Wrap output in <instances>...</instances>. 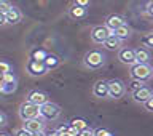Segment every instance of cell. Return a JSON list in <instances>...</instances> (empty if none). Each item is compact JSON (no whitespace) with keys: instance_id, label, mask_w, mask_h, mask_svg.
Returning <instances> with one entry per match:
<instances>
[{"instance_id":"1","label":"cell","mask_w":153,"mask_h":136,"mask_svg":"<svg viewBox=\"0 0 153 136\" xmlns=\"http://www.w3.org/2000/svg\"><path fill=\"white\" fill-rule=\"evenodd\" d=\"M105 62V56L102 55V51L99 50H91L85 55L83 58V64L91 71H96V69H100Z\"/></svg>"},{"instance_id":"2","label":"cell","mask_w":153,"mask_h":136,"mask_svg":"<svg viewBox=\"0 0 153 136\" xmlns=\"http://www.w3.org/2000/svg\"><path fill=\"white\" fill-rule=\"evenodd\" d=\"M131 79H137L142 82H147L152 79V67L148 62H134L131 64Z\"/></svg>"},{"instance_id":"3","label":"cell","mask_w":153,"mask_h":136,"mask_svg":"<svg viewBox=\"0 0 153 136\" xmlns=\"http://www.w3.org/2000/svg\"><path fill=\"white\" fill-rule=\"evenodd\" d=\"M38 112H40V117L45 119V120H57L61 117V107L54 103H43L42 106H38Z\"/></svg>"},{"instance_id":"4","label":"cell","mask_w":153,"mask_h":136,"mask_svg":"<svg viewBox=\"0 0 153 136\" xmlns=\"http://www.w3.org/2000/svg\"><path fill=\"white\" fill-rule=\"evenodd\" d=\"M107 86H108V98L120 99L124 96V93H126V86H124V83L121 80L112 79V80L107 82Z\"/></svg>"},{"instance_id":"5","label":"cell","mask_w":153,"mask_h":136,"mask_svg":"<svg viewBox=\"0 0 153 136\" xmlns=\"http://www.w3.org/2000/svg\"><path fill=\"white\" fill-rule=\"evenodd\" d=\"M26 71H27V74L32 75V77H42L48 72V69L45 67V64H43V61H35V59H30V58H29V61L26 62Z\"/></svg>"},{"instance_id":"6","label":"cell","mask_w":153,"mask_h":136,"mask_svg":"<svg viewBox=\"0 0 153 136\" xmlns=\"http://www.w3.org/2000/svg\"><path fill=\"white\" fill-rule=\"evenodd\" d=\"M18 112H19V117H21L22 120H29V119H33V117H38V115H40V112H38V106L29 103V101H26V103H22L21 106H19Z\"/></svg>"},{"instance_id":"7","label":"cell","mask_w":153,"mask_h":136,"mask_svg":"<svg viewBox=\"0 0 153 136\" xmlns=\"http://www.w3.org/2000/svg\"><path fill=\"white\" fill-rule=\"evenodd\" d=\"M110 34H112V31L107 29L105 26H94L91 29V40L94 43H102Z\"/></svg>"},{"instance_id":"8","label":"cell","mask_w":153,"mask_h":136,"mask_svg":"<svg viewBox=\"0 0 153 136\" xmlns=\"http://www.w3.org/2000/svg\"><path fill=\"white\" fill-rule=\"evenodd\" d=\"M24 125L22 127L27 130V131L30 133H35V131H42L43 127H45V123H43V119L38 115V117H33V119H29V120H22Z\"/></svg>"},{"instance_id":"9","label":"cell","mask_w":153,"mask_h":136,"mask_svg":"<svg viewBox=\"0 0 153 136\" xmlns=\"http://www.w3.org/2000/svg\"><path fill=\"white\" fill-rule=\"evenodd\" d=\"M27 101L32 104L42 106L43 103L48 101V95L45 91H40V90H32V91H29V95H27Z\"/></svg>"},{"instance_id":"10","label":"cell","mask_w":153,"mask_h":136,"mask_svg":"<svg viewBox=\"0 0 153 136\" xmlns=\"http://www.w3.org/2000/svg\"><path fill=\"white\" fill-rule=\"evenodd\" d=\"M150 96H153V95H152V90H150V88H147V86H142V88H139V90H134V91H132L131 98L136 101V103L143 104L148 98H150Z\"/></svg>"},{"instance_id":"11","label":"cell","mask_w":153,"mask_h":136,"mask_svg":"<svg viewBox=\"0 0 153 136\" xmlns=\"http://www.w3.org/2000/svg\"><path fill=\"white\" fill-rule=\"evenodd\" d=\"M21 19H22V13L16 7H13V5L5 13V23L7 24H18V23H21Z\"/></svg>"},{"instance_id":"12","label":"cell","mask_w":153,"mask_h":136,"mask_svg":"<svg viewBox=\"0 0 153 136\" xmlns=\"http://www.w3.org/2000/svg\"><path fill=\"white\" fill-rule=\"evenodd\" d=\"M93 95L96 96V98H100V99L108 98V86H107V82H105V80L96 82L94 86H93Z\"/></svg>"},{"instance_id":"13","label":"cell","mask_w":153,"mask_h":136,"mask_svg":"<svg viewBox=\"0 0 153 136\" xmlns=\"http://www.w3.org/2000/svg\"><path fill=\"white\" fill-rule=\"evenodd\" d=\"M118 59H120V62L128 64V66L134 64V62H136V58H134V50H131V48H120Z\"/></svg>"},{"instance_id":"14","label":"cell","mask_w":153,"mask_h":136,"mask_svg":"<svg viewBox=\"0 0 153 136\" xmlns=\"http://www.w3.org/2000/svg\"><path fill=\"white\" fill-rule=\"evenodd\" d=\"M123 24H126V23H124V19L120 16V14H112V16H108L107 19H105L104 26L107 27V29H110V31H115L117 27L123 26Z\"/></svg>"},{"instance_id":"15","label":"cell","mask_w":153,"mask_h":136,"mask_svg":"<svg viewBox=\"0 0 153 136\" xmlns=\"http://www.w3.org/2000/svg\"><path fill=\"white\" fill-rule=\"evenodd\" d=\"M121 42H123V40H120L118 37H115L113 34H110V35L102 42V45L107 48V50H120V47H121Z\"/></svg>"},{"instance_id":"16","label":"cell","mask_w":153,"mask_h":136,"mask_svg":"<svg viewBox=\"0 0 153 136\" xmlns=\"http://www.w3.org/2000/svg\"><path fill=\"white\" fill-rule=\"evenodd\" d=\"M69 16L74 18V19L85 18V16H86V7H80V5L74 3V5L69 8Z\"/></svg>"},{"instance_id":"17","label":"cell","mask_w":153,"mask_h":136,"mask_svg":"<svg viewBox=\"0 0 153 136\" xmlns=\"http://www.w3.org/2000/svg\"><path fill=\"white\" fill-rule=\"evenodd\" d=\"M18 88V82H0V93L2 95H13Z\"/></svg>"},{"instance_id":"18","label":"cell","mask_w":153,"mask_h":136,"mask_svg":"<svg viewBox=\"0 0 153 136\" xmlns=\"http://www.w3.org/2000/svg\"><path fill=\"white\" fill-rule=\"evenodd\" d=\"M112 34L115 37H118L120 40H126V38L131 35V29H129L128 24H123V26H120V27L115 29V31H112Z\"/></svg>"},{"instance_id":"19","label":"cell","mask_w":153,"mask_h":136,"mask_svg":"<svg viewBox=\"0 0 153 136\" xmlns=\"http://www.w3.org/2000/svg\"><path fill=\"white\" fill-rule=\"evenodd\" d=\"M59 62H61L59 58L54 56V55H48V53H46L45 59H43V64H45V67H46L48 71H51V69H54V67H57V66H59Z\"/></svg>"},{"instance_id":"20","label":"cell","mask_w":153,"mask_h":136,"mask_svg":"<svg viewBox=\"0 0 153 136\" xmlns=\"http://www.w3.org/2000/svg\"><path fill=\"white\" fill-rule=\"evenodd\" d=\"M134 58H136V62H148L150 59V53L148 50H142V48H139V50H134Z\"/></svg>"},{"instance_id":"21","label":"cell","mask_w":153,"mask_h":136,"mask_svg":"<svg viewBox=\"0 0 153 136\" xmlns=\"http://www.w3.org/2000/svg\"><path fill=\"white\" fill-rule=\"evenodd\" d=\"M70 125L76 130V131H81V130H85V128H88V127H89L88 122H86L85 119H74V120L70 122Z\"/></svg>"},{"instance_id":"22","label":"cell","mask_w":153,"mask_h":136,"mask_svg":"<svg viewBox=\"0 0 153 136\" xmlns=\"http://www.w3.org/2000/svg\"><path fill=\"white\" fill-rule=\"evenodd\" d=\"M46 56V51L45 50H32L30 51V59H35V61H43Z\"/></svg>"},{"instance_id":"23","label":"cell","mask_w":153,"mask_h":136,"mask_svg":"<svg viewBox=\"0 0 153 136\" xmlns=\"http://www.w3.org/2000/svg\"><path fill=\"white\" fill-rule=\"evenodd\" d=\"M140 42L143 43V47L152 48L153 47V34H145V35L140 38Z\"/></svg>"},{"instance_id":"24","label":"cell","mask_w":153,"mask_h":136,"mask_svg":"<svg viewBox=\"0 0 153 136\" xmlns=\"http://www.w3.org/2000/svg\"><path fill=\"white\" fill-rule=\"evenodd\" d=\"M129 86H131V90H139V88H142L143 86V82L142 80H137V79H132L131 80V83H129Z\"/></svg>"},{"instance_id":"25","label":"cell","mask_w":153,"mask_h":136,"mask_svg":"<svg viewBox=\"0 0 153 136\" xmlns=\"http://www.w3.org/2000/svg\"><path fill=\"white\" fill-rule=\"evenodd\" d=\"M14 136H32V133L27 131V130L24 128V127H21V128L14 130Z\"/></svg>"},{"instance_id":"26","label":"cell","mask_w":153,"mask_h":136,"mask_svg":"<svg viewBox=\"0 0 153 136\" xmlns=\"http://www.w3.org/2000/svg\"><path fill=\"white\" fill-rule=\"evenodd\" d=\"M10 7H11V5H10L8 0H0V13H7Z\"/></svg>"},{"instance_id":"27","label":"cell","mask_w":153,"mask_h":136,"mask_svg":"<svg viewBox=\"0 0 153 136\" xmlns=\"http://www.w3.org/2000/svg\"><path fill=\"white\" fill-rule=\"evenodd\" d=\"M0 72H2V74H7V72H11V66H10L8 62H3V61H0Z\"/></svg>"},{"instance_id":"28","label":"cell","mask_w":153,"mask_h":136,"mask_svg":"<svg viewBox=\"0 0 153 136\" xmlns=\"http://www.w3.org/2000/svg\"><path fill=\"white\" fill-rule=\"evenodd\" d=\"M94 136H113V134L110 133L108 130H105V128H99V130L94 131Z\"/></svg>"},{"instance_id":"29","label":"cell","mask_w":153,"mask_h":136,"mask_svg":"<svg viewBox=\"0 0 153 136\" xmlns=\"http://www.w3.org/2000/svg\"><path fill=\"white\" fill-rule=\"evenodd\" d=\"M143 106H145V110H148V112H152L153 110V96H150L145 103H143Z\"/></svg>"},{"instance_id":"30","label":"cell","mask_w":153,"mask_h":136,"mask_svg":"<svg viewBox=\"0 0 153 136\" xmlns=\"http://www.w3.org/2000/svg\"><path fill=\"white\" fill-rule=\"evenodd\" d=\"M78 136H94V131L88 127V128H85V130H81V131H78Z\"/></svg>"},{"instance_id":"31","label":"cell","mask_w":153,"mask_h":136,"mask_svg":"<svg viewBox=\"0 0 153 136\" xmlns=\"http://www.w3.org/2000/svg\"><path fill=\"white\" fill-rule=\"evenodd\" d=\"M145 13L148 14V16H152V0H148V3H147V8H145Z\"/></svg>"},{"instance_id":"32","label":"cell","mask_w":153,"mask_h":136,"mask_svg":"<svg viewBox=\"0 0 153 136\" xmlns=\"http://www.w3.org/2000/svg\"><path fill=\"white\" fill-rule=\"evenodd\" d=\"M75 3H76V5H80V7H86V5L89 3V0H76Z\"/></svg>"},{"instance_id":"33","label":"cell","mask_w":153,"mask_h":136,"mask_svg":"<svg viewBox=\"0 0 153 136\" xmlns=\"http://www.w3.org/2000/svg\"><path fill=\"white\" fill-rule=\"evenodd\" d=\"M45 136H59V133L56 131V130H50V131H46Z\"/></svg>"},{"instance_id":"34","label":"cell","mask_w":153,"mask_h":136,"mask_svg":"<svg viewBox=\"0 0 153 136\" xmlns=\"http://www.w3.org/2000/svg\"><path fill=\"white\" fill-rule=\"evenodd\" d=\"M5 13H0V26H5Z\"/></svg>"},{"instance_id":"35","label":"cell","mask_w":153,"mask_h":136,"mask_svg":"<svg viewBox=\"0 0 153 136\" xmlns=\"http://www.w3.org/2000/svg\"><path fill=\"white\" fill-rule=\"evenodd\" d=\"M5 123H7V119H5L3 114H0V127H2V125H5Z\"/></svg>"},{"instance_id":"36","label":"cell","mask_w":153,"mask_h":136,"mask_svg":"<svg viewBox=\"0 0 153 136\" xmlns=\"http://www.w3.org/2000/svg\"><path fill=\"white\" fill-rule=\"evenodd\" d=\"M32 136H45V131H35V133H32Z\"/></svg>"},{"instance_id":"37","label":"cell","mask_w":153,"mask_h":136,"mask_svg":"<svg viewBox=\"0 0 153 136\" xmlns=\"http://www.w3.org/2000/svg\"><path fill=\"white\" fill-rule=\"evenodd\" d=\"M2 80H3V74L0 72V82H2Z\"/></svg>"},{"instance_id":"38","label":"cell","mask_w":153,"mask_h":136,"mask_svg":"<svg viewBox=\"0 0 153 136\" xmlns=\"http://www.w3.org/2000/svg\"><path fill=\"white\" fill-rule=\"evenodd\" d=\"M0 136H8V134H5V133H2V134H0Z\"/></svg>"}]
</instances>
